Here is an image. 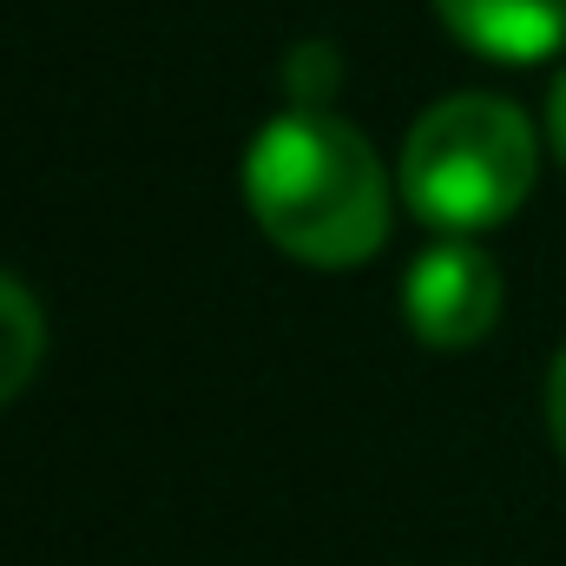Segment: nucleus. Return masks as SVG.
<instances>
[{
	"label": "nucleus",
	"instance_id": "obj_1",
	"mask_svg": "<svg viewBox=\"0 0 566 566\" xmlns=\"http://www.w3.org/2000/svg\"><path fill=\"white\" fill-rule=\"evenodd\" d=\"M244 198L264 238L316 271H356L389 238V178L382 158L349 119L329 113H283L244 158Z\"/></svg>",
	"mask_w": 566,
	"mask_h": 566
},
{
	"label": "nucleus",
	"instance_id": "obj_2",
	"mask_svg": "<svg viewBox=\"0 0 566 566\" xmlns=\"http://www.w3.org/2000/svg\"><path fill=\"white\" fill-rule=\"evenodd\" d=\"M541 171V145L521 106L494 93H454L428 106L402 145V198L434 231L507 224Z\"/></svg>",
	"mask_w": 566,
	"mask_h": 566
},
{
	"label": "nucleus",
	"instance_id": "obj_3",
	"mask_svg": "<svg viewBox=\"0 0 566 566\" xmlns=\"http://www.w3.org/2000/svg\"><path fill=\"white\" fill-rule=\"evenodd\" d=\"M402 303L428 349H468L501 316V271L474 244H434L416 258Z\"/></svg>",
	"mask_w": 566,
	"mask_h": 566
},
{
	"label": "nucleus",
	"instance_id": "obj_4",
	"mask_svg": "<svg viewBox=\"0 0 566 566\" xmlns=\"http://www.w3.org/2000/svg\"><path fill=\"white\" fill-rule=\"evenodd\" d=\"M441 27L501 66H534L566 46V0H434Z\"/></svg>",
	"mask_w": 566,
	"mask_h": 566
},
{
	"label": "nucleus",
	"instance_id": "obj_5",
	"mask_svg": "<svg viewBox=\"0 0 566 566\" xmlns=\"http://www.w3.org/2000/svg\"><path fill=\"white\" fill-rule=\"evenodd\" d=\"M46 356V323H40V303L20 290L13 277H0V402H13L33 369Z\"/></svg>",
	"mask_w": 566,
	"mask_h": 566
},
{
	"label": "nucleus",
	"instance_id": "obj_6",
	"mask_svg": "<svg viewBox=\"0 0 566 566\" xmlns=\"http://www.w3.org/2000/svg\"><path fill=\"white\" fill-rule=\"evenodd\" d=\"M336 80H343V66H336L323 46H303V53L290 60V86H296V106H310V113H316L323 86H336Z\"/></svg>",
	"mask_w": 566,
	"mask_h": 566
},
{
	"label": "nucleus",
	"instance_id": "obj_7",
	"mask_svg": "<svg viewBox=\"0 0 566 566\" xmlns=\"http://www.w3.org/2000/svg\"><path fill=\"white\" fill-rule=\"evenodd\" d=\"M547 428H554V441H560V454H566V349H560V363H554V376H547Z\"/></svg>",
	"mask_w": 566,
	"mask_h": 566
},
{
	"label": "nucleus",
	"instance_id": "obj_8",
	"mask_svg": "<svg viewBox=\"0 0 566 566\" xmlns=\"http://www.w3.org/2000/svg\"><path fill=\"white\" fill-rule=\"evenodd\" d=\"M547 133H554V151H560V165H566V73H560V86H554V106H547Z\"/></svg>",
	"mask_w": 566,
	"mask_h": 566
}]
</instances>
